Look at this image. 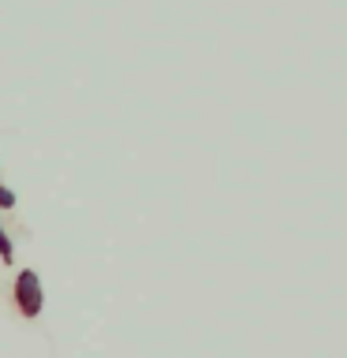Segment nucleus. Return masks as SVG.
<instances>
[{
	"label": "nucleus",
	"instance_id": "obj_1",
	"mask_svg": "<svg viewBox=\"0 0 347 358\" xmlns=\"http://www.w3.org/2000/svg\"><path fill=\"white\" fill-rule=\"evenodd\" d=\"M15 306L27 321H34L38 313L45 310V287L34 268H22V273L15 276Z\"/></svg>",
	"mask_w": 347,
	"mask_h": 358
},
{
	"label": "nucleus",
	"instance_id": "obj_2",
	"mask_svg": "<svg viewBox=\"0 0 347 358\" xmlns=\"http://www.w3.org/2000/svg\"><path fill=\"white\" fill-rule=\"evenodd\" d=\"M0 257H4V262H15V246H11V239L4 235V228H0Z\"/></svg>",
	"mask_w": 347,
	"mask_h": 358
}]
</instances>
